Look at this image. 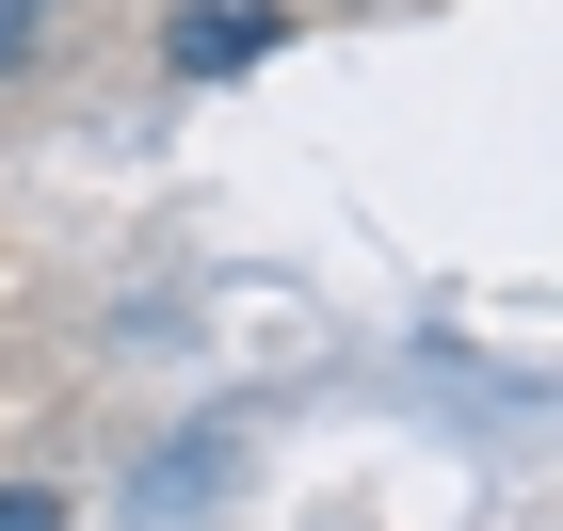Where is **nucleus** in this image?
Listing matches in <instances>:
<instances>
[{
  "mask_svg": "<svg viewBox=\"0 0 563 531\" xmlns=\"http://www.w3.org/2000/svg\"><path fill=\"white\" fill-rule=\"evenodd\" d=\"M274 48H290V0H177L162 16L177 81H242V65H274Z\"/></svg>",
  "mask_w": 563,
  "mask_h": 531,
  "instance_id": "1",
  "label": "nucleus"
},
{
  "mask_svg": "<svg viewBox=\"0 0 563 531\" xmlns=\"http://www.w3.org/2000/svg\"><path fill=\"white\" fill-rule=\"evenodd\" d=\"M0 531H65V499H48V484H0Z\"/></svg>",
  "mask_w": 563,
  "mask_h": 531,
  "instance_id": "2",
  "label": "nucleus"
},
{
  "mask_svg": "<svg viewBox=\"0 0 563 531\" xmlns=\"http://www.w3.org/2000/svg\"><path fill=\"white\" fill-rule=\"evenodd\" d=\"M0 16H16V33H33V16H48V0H0Z\"/></svg>",
  "mask_w": 563,
  "mask_h": 531,
  "instance_id": "3",
  "label": "nucleus"
},
{
  "mask_svg": "<svg viewBox=\"0 0 563 531\" xmlns=\"http://www.w3.org/2000/svg\"><path fill=\"white\" fill-rule=\"evenodd\" d=\"M16 48H33V33H16V16H0V65H16Z\"/></svg>",
  "mask_w": 563,
  "mask_h": 531,
  "instance_id": "4",
  "label": "nucleus"
}]
</instances>
